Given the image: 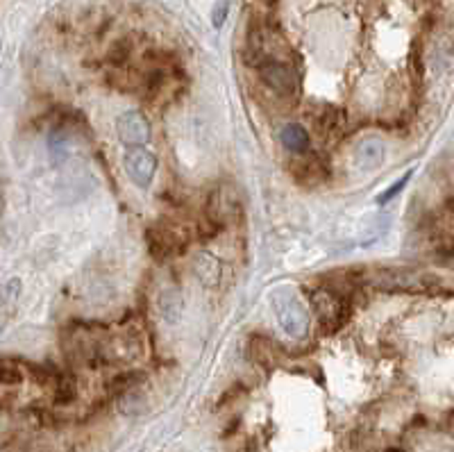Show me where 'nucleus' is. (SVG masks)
<instances>
[{
  "mask_svg": "<svg viewBox=\"0 0 454 452\" xmlns=\"http://www.w3.org/2000/svg\"><path fill=\"white\" fill-rule=\"evenodd\" d=\"M270 307L275 311L277 323L289 337L305 339L309 330V316L302 300L289 286H279L270 294Z\"/></svg>",
  "mask_w": 454,
  "mask_h": 452,
  "instance_id": "1",
  "label": "nucleus"
},
{
  "mask_svg": "<svg viewBox=\"0 0 454 452\" xmlns=\"http://www.w3.org/2000/svg\"><path fill=\"white\" fill-rule=\"evenodd\" d=\"M259 78L266 87L284 100H298L300 95V75L286 62H266L259 66Z\"/></svg>",
  "mask_w": 454,
  "mask_h": 452,
  "instance_id": "2",
  "label": "nucleus"
},
{
  "mask_svg": "<svg viewBox=\"0 0 454 452\" xmlns=\"http://www.w3.org/2000/svg\"><path fill=\"white\" fill-rule=\"evenodd\" d=\"M189 236L180 225L173 223H157L148 230V248L155 260L164 262L168 257H175L187 248Z\"/></svg>",
  "mask_w": 454,
  "mask_h": 452,
  "instance_id": "3",
  "label": "nucleus"
},
{
  "mask_svg": "<svg viewBox=\"0 0 454 452\" xmlns=\"http://www.w3.org/2000/svg\"><path fill=\"white\" fill-rule=\"evenodd\" d=\"M311 298V307L316 311V316L320 320V325H325L330 332L341 328L350 314V305L343 296L332 294L330 289H316V291L309 294Z\"/></svg>",
  "mask_w": 454,
  "mask_h": 452,
  "instance_id": "4",
  "label": "nucleus"
},
{
  "mask_svg": "<svg viewBox=\"0 0 454 452\" xmlns=\"http://www.w3.org/2000/svg\"><path fill=\"white\" fill-rule=\"evenodd\" d=\"M116 134L127 150L144 148L150 141V123L141 112H123L116 118Z\"/></svg>",
  "mask_w": 454,
  "mask_h": 452,
  "instance_id": "5",
  "label": "nucleus"
},
{
  "mask_svg": "<svg viewBox=\"0 0 454 452\" xmlns=\"http://www.w3.org/2000/svg\"><path fill=\"white\" fill-rule=\"evenodd\" d=\"M125 170L129 180L134 182L136 187L148 189L153 185V178L157 173V157L146 148H136V150H127L125 153Z\"/></svg>",
  "mask_w": 454,
  "mask_h": 452,
  "instance_id": "6",
  "label": "nucleus"
},
{
  "mask_svg": "<svg viewBox=\"0 0 454 452\" xmlns=\"http://www.w3.org/2000/svg\"><path fill=\"white\" fill-rule=\"evenodd\" d=\"M289 170L300 185H307V187L320 185V182H325L330 178V168L325 164V159H320V155L316 153H305L293 157L289 164Z\"/></svg>",
  "mask_w": 454,
  "mask_h": 452,
  "instance_id": "7",
  "label": "nucleus"
},
{
  "mask_svg": "<svg viewBox=\"0 0 454 452\" xmlns=\"http://www.w3.org/2000/svg\"><path fill=\"white\" fill-rule=\"evenodd\" d=\"M354 164L359 166L361 170H373L382 164L384 159V146L377 139H366L359 146L354 148Z\"/></svg>",
  "mask_w": 454,
  "mask_h": 452,
  "instance_id": "8",
  "label": "nucleus"
},
{
  "mask_svg": "<svg viewBox=\"0 0 454 452\" xmlns=\"http://www.w3.org/2000/svg\"><path fill=\"white\" fill-rule=\"evenodd\" d=\"M279 141L284 144V148H289L291 153L296 155H305L309 153V134L302 125L298 123H289L279 130Z\"/></svg>",
  "mask_w": 454,
  "mask_h": 452,
  "instance_id": "9",
  "label": "nucleus"
},
{
  "mask_svg": "<svg viewBox=\"0 0 454 452\" xmlns=\"http://www.w3.org/2000/svg\"><path fill=\"white\" fill-rule=\"evenodd\" d=\"M316 130L322 137L339 134L343 130V112L334 110V107H322L320 118H316Z\"/></svg>",
  "mask_w": 454,
  "mask_h": 452,
  "instance_id": "10",
  "label": "nucleus"
},
{
  "mask_svg": "<svg viewBox=\"0 0 454 452\" xmlns=\"http://www.w3.org/2000/svg\"><path fill=\"white\" fill-rule=\"evenodd\" d=\"M196 271H198V275H200V279H202L204 284H209V286L219 284L221 266H219V262L214 260V257H209V255H200V257H198V262H196Z\"/></svg>",
  "mask_w": 454,
  "mask_h": 452,
  "instance_id": "11",
  "label": "nucleus"
},
{
  "mask_svg": "<svg viewBox=\"0 0 454 452\" xmlns=\"http://www.w3.org/2000/svg\"><path fill=\"white\" fill-rule=\"evenodd\" d=\"M23 382V369L9 359H0V384H18Z\"/></svg>",
  "mask_w": 454,
  "mask_h": 452,
  "instance_id": "12",
  "label": "nucleus"
},
{
  "mask_svg": "<svg viewBox=\"0 0 454 452\" xmlns=\"http://www.w3.org/2000/svg\"><path fill=\"white\" fill-rule=\"evenodd\" d=\"M21 296V279H9V282L0 289V309H12Z\"/></svg>",
  "mask_w": 454,
  "mask_h": 452,
  "instance_id": "13",
  "label": "nucleus"
},
{
  "mask_svg": "<svg viewBox=\"0 0 454 452\" xmlns=\"http://www.w3.org/2000/svg\"><path fill=\"white\" fill-rule=\"evenodd\" d=\"M75 398V384L71 378H59L57 380V400L59 402H69Z\"/></svg>",
  "mask_w": 454,
  "mask_h": 452,
  "instance_id": "14",
  "label": "nucleus"
},
{
  "mask_svg": "<svg viewBox=\"0 0 454 452\" xmlns=\"http://www.w3.org/2000/svg\"><path fill=\"white\" fill-rule=\"evenodd\" d=\"M409 178H412V170H409V173H407L404 178H400V180H397V185H393V187H388V189H386V191L382 193V196H380V200H377V202H380V204H386V202H391V200H393V198L397 196V193H400V191H402V189L407 187V180H409Z\"/></svg>",
  "mask_w": 454,
  "mask_h": 452,
  "instance_id": "15",
  "label": "nucleus"
},
{
  "mask_svg": "<svg viewBox=\"0 0 454 452\" xmlns=\"http://www.w3.org/2000/svg\"><path fill=\"white\" fill-rule=\"evenodd\" d=\"M227 12H230V5L227 3H216L214 9H211V23L216 30H221L223 23H225V18H227Z\"/></svg>",
  "mask_w": 454,
  "mask_h": 452,
  "instance_id": "16",
  "label": "nucleus"
},
{
  "mask_svg": "<svg viewBox=\"0 0 454 452\" xmlns=\"http://www.w3.org/2000/svg\"><path fill=\"white\" fill-rule=\"evenodd\" d=\"M0 52H3V41H0Z\"/></svg>",
  "mask_w": 454,
  "mask_h": 452,
  "instance_id": "17",
  "label": "nucleus"
}]
</instances>
